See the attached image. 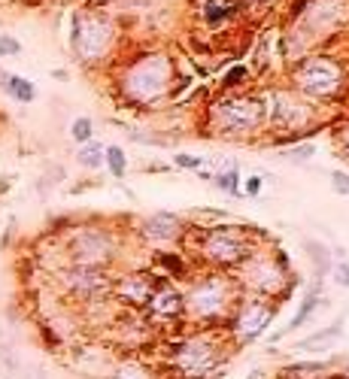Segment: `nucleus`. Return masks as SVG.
Instances as JSON below:
<instances>
[{
    "instance_id": "nucleus-2",
    "label": "nucleus",
    "mask_w": 349,
    "mask_h": 379,
    "mask_svg": "<svg viewBox=\"0 0 349 379\" xmlns=\"http://www.w3.org/2000/svg\"><path fill=\"white\" fill-rule=\"evenodd\" d=\"M167 79H171L167 58L155 55V58H146L140 64H134V67L125 73L122 89H125V94H128L131 101L146 103V101H155V97L167 89Z\"/></svg>"
},
{
    "instance_id": "nucleus-22",
    "label": "nucleus",
    "mask_w": 349,
    "mask_h": 379,
    "mask_svg": "<svg viewBox=\"0 0 349 379\" xmlns=\"http://www.w3.org/2000/svg\"><path fill=\"white\" fill-rule=\"evenodd\" d=\"M216 182H219V188H222V191L234 194V191H237V186H240V179H237V167H228L225 173H219Z\"/></svg>"
},
{
    "instance_id": "nucleus-18",
    "label": "nucleus",
    "mask_w": 349,
    "mask_h": 379,
    "mask_svg": "<svg viewBox=\"0 0 349 379\" xmlns=\"http://www.w3.org/2000/svg\"><path fill=\"white\" fill-rule=\"evenodd\" d=\"M316 303H319V295H316V291H310V295H307V298H304V303H301V310H298V312H294V319L289 322V328H292V331H294V328H301V324H304L307 319H310V316H313Z\"/></svg>"
},
{
    "instance_id": "nucleus-8",
    "label": "nucleus",
    "mask_w": 349,
    "mask_h": 379,
    "mask_svg": "<svg viewBox=\"0 0 349 379\" xmlns=\"http://www.w3.org/2000/svg\"><path fill=\"white\" fill-rule=\"evenodd\" d=\"M204 252H207V258H213L216 264H237L246 258L249 243L240 231H234V227H219V231L207 234Z\"/></svg>"
},
{
    "instance_id": "nucleus-15",
    "label": "nucleus",
    "mask_w": 349,
    "mask_h": 379,
    "mask_svg": "<svg viewBox=\"0 0 349 379\" xmlns=\"http://www.w3.org/2000/svg\"><path fill=\"white\" fill-rule=\"evenodd\" d=\"M341 322H334L331 328H322V331H316V334H310V337H304L301 343H298V349H307V352H319V349H328L334 340H341Z\"/></svg>"
},
{
    "instance_id": "nucleus-17",
    "label": "nucleus",
    "mask_w": 349,
    "mask_h": 379,
    "mask_svg": "<svg viewBox=\"0 0 349 379\" xmlns=\"http://www.w3.org/2000/svg\"><path fill=\"white\" fill-rule=\"evenodd\" d=\"M103 161H107V167L115 179L125 176V170H128V161H125V152L122 146H107V152H103Z\"/></svg>"
},
{
    "instance_id": "nucleus-21",
    "label": "nucleus",
    "mask_w": 349,
    "mask_h": 379,
    "mask_svg": "<svg viewBox=\"0 0 349 379\" xmlns=\"http://www.w3.org/2000/svg\"><path fill=\"white\" fill-rule=\"evenodd\" d=\"M22 55V43L9 34H0V58H16Z\"/></svg>"
},
{
    "instance_id": "nucleus-11",
    "label": "nucleus",
    "mask_w": 349,
    "mask_h": 379,
    "mask_svg": "<svg viewBox=\"0 0 349 379\" xmlns=\"http://www.w3.org/2000/svg\"><path fill=\"white\" fill-rule=\"evenodd\" d=\"M282 283V273H280V267L277 264H270V261H264V258H256L249 267V285L252 288H258V291H273Z\"/></svg>"
},
{
    "instance_id": "nucleus-3",
    "label": "nucleus",
    "mask_w": 349,
    "mask_h": 379,
    "mask_svg": "<svg viewBox=\"0 0 349 379\" xmlns=\"http://www.w3.org/2000/svg\"><path fill=\"white\" fill-rule=\"evenodd\" d=\"M113 252H115V240L107 231H98V227H79V231H73V237H70L73 264L101 267L103 261H110Z\"/></svg>"
},
{
    "instance_id": "nucleus-7",
    "label": "nucleus",
    "mask_w": 349,
    "mask_h": 379,
    "mask_svg": "<svg viewBox=\"0 0 349 379\" xmlns=\"http://www.w3.org/2000/svg\"><path fill=\"white\" fill-rule=\"evenodd\" d=\"M228 298H231V288L225 279L207 276L188 291V307H192L198 316H219V312L228 310Z\"/></svg>"
},
{
    "instance_id": "nucleus-12",
    "label": "nucleus",
    "mask_w": 349,
    "mask_h": 379,
    "mask_svg": "<svg viewBox=\"0 0 349 379\" xmlns=\"http://www.w3.org/2000/svg\"><path fill=\"white\" fill-rule=\"evenodd\" d=\"M179 215H173V213H158V215H152L149 222H146V237L149 240H173L176 237V231H179Z\"/></svg>"
},
{
    "instance_id": "nucleus-10",
    "label": "nucleus",
    "mask_w": 349,
    "mask_h": 379,
    "mask_svg": "<svg viewBox=\"0 0 349 379\" xmlns=\"http://www.w3.org/2000/svg\"><path fill=\"white\" fill-rule=\"evenodd\" d=\"M64 288L76 298H98L101 291L110 288V279L101 267H88V264H73L70 270H64Z\"/></svg>"
},
{
    "instance_id": "nucleus-25",
    "label": "nucleus",
    "mask_w": 349,
    "mask_h": 379,
    "mask_svg": "<svg viewBox=\"0 0 349 379\" xmlns=\"http://www.w3.org/2000/svg\"><path fill=\"white\" fill-rule=\"evenodd\" d=\"M243 76H246V70H243V67H234V70H231V73L225 76V89H231V85H237V82L243 79Z\"/></svg>"
},
{
    "instance_id": "nucleus-30",
    "label": "nucleus",
    "mask_w": 349,
    "mask_h": 379,
    "mask_svg": "<svg viewBox=\"0 0 349 379\" xmlns=\"http://www.w3.org/2000/svg\"><path fill=\"white\" fill-rule=\"evenodd\" d=\"M331 379H346V376H331Z\"/></svg>"
},
{
    "instance_id": "nucleus-14",
    "label": "nucleus",
    "mask_w": 349,
    "mask_h": 379,
    "mask_svg": "<svg viewBox=\"0 0 349 379\" xmlns=\"http://www.w3.org/2000/svg\"><path fill=\"white\" fill-rule=\"evenodd\" d=\"M149 303H152V312H155V316H161V319L179 316V312H183V307H185L183 295H179V291H173V288H161L155 298H149Z\"/></svg>"
},
{
    "instance_id": "nucleus-28",
    "label": "nucleus",
    "mask_w": 349,
    "mask_h": 379,
    "mask_svg": "<svg viewBox=\"0 0 349 379\" xmlns=\"http://www.w3.org/2000/svg\"><path fill=\"white\" fill-rule=\"evenodd\" d=\"M246 379H268V376H264L261 370H249V376H246Z\"/></svg>"
},
{
    "instance_id": "nucleus-27",
    "label": "nucleus",
    "mask_w": 349,
    "mask_h": 379,
    "mask_svg": "<svg viewBox=\"0 0 349 379\" xmlns=\"http://www.w3.org/2000/svg\"><path fill=\"white\" fill-rule=\"evenodd\" d=\"M258 191H261V179H258V176L246 179V194H258Z\"/></svg>"
},
{
    "instance_id": "nucleus-13",
    "label": "nucleus",
    "mask_w": 349,
    "mask_h": 379,
    "mask_svg": "<svg viewBox=\"0 0 349 379\" xmlns=\"http://www.w3.org/2000/svg\"><path fill=\"white\" fill-rule=\"evenodd\" d=\"M0 85H4V91L18 103H34L37 101L34 82H28V79H22V76H16V73H0Z\"/></svg>"
},
{
    "instance_id": "nucleus-26",
    "label": "nucleus",
    "mask_w": 349,
    "mask_h": 379,
    "mask_svg": "<svg viewBox=\"0 0 349 379\" xmlns=\"http://www.w3.org/2000/svg\"><path fill=\"white\" fill-rule=\"evenodd\" d=\"M334 279H337L341 285H349V267H346V264H337V267H334Z\"/></svg>"
},
{
    "instance_id": "nucleus-9",
    "label": "nucleus",
    "mask_w": 349,
    "mask_h": 379,
    "mask_svg": "<svg viewBox=\"0 0 349 379\" xmlns=\"http://www.w3.org/2000/svg\"><path fill=\"white\" fill-rule=\"evenodd\" d=\"M273 322V307L268 300H249L243 303L240 312H237V322H234V334L240 343H252L258 340L268 324Z\"/></svg>"
},
{
    "instance_id": "nucleus-20",
    "label": "nucleus",
    "mask_w": 349,
    "mask_h": 379,
    "mask_svg": "<svg viewBox=\"0 0 349 379\" xmlns=\"http://www.w3.org/2000/svg\"><path fill=\"white\" fill-rule=\"evenodd\" d=\"M91 134H94V125H91V118H86V115H79L76 122L70 125V137L76 140L79 146H82V143H88V140H91Z\"/></svg>"
},
{
    "instance_id": "nucleus-23",
    "label": "nucleus",
    "mask_w": 349,
    "mask_h": 379,
    "mask_svg": "<svg viewBox=\"0 0 349 379\" xmlns=\"http://www.w3.org/2000/svg\"><path fill=\"white\" fill-rule=\"evenodd\" d=\"M200 164H204V158H198V155H176V167H183V170H198Z\"/></svg>"
},
{
    "instance_id": "nucleus-5",
    "label": "nucleus",
    "mask_w": 349,
    "mask_h": 379,
    "mask_svg": "<svg viewBox=\"0 0 349 379\" xmlns=\"http://www.w3.org/2000/svg\"><path fill=\"white\" fill-rule=\"evenodd\" d=\"M173 361H176V367H179V370H183L185 376H204V373H210V370L216 367L219 349H216V346L210 343L207 337H192V340H185V343L176 349Z\"/></svg>"
},
{
    "instance_id": "nucleus-16",
    "label": "nucleus",
    "mask_w": 349,
    "mask_h": 379,
    "mask_svg": "<svg viewBox=\"0 0 349 379\" xmlns=\"http://www.w3.org/2000/svg\"><path fill=\"white\" fill-rule=\"evenodd\" d=\"M103 152H107V149H103V146L98 143V140H88V143H82V146H79L76 161H79L82 167H88V170H98V167L103 164Z\"/></svg>"
},
{
    "instance_id": "nucleus-29",
    "label": "nucleus",
    "mask_w": 349,
    "mask_h": 379,
    "mask_svg": "<svg viewBox=\"0 0 349 379\" xmlns=\"http://www.w3.org/2000/svg\"><path fill=\"white\" fill-rule=\"evenodd\" d=\"M6 188H9V179H0V194H4Z\"/></svg>"
},
{
    "instance_id": "nucleus-6",
    "label": "nucleus",
    "mask_w": 349,
    "mask_h": 379,
    "mask_svg": "<svg viewBox=\"0 0 349 379\" xmlns=\"http://www.w3.org/2000/svg\"><path fill=\"white\" fill-rule=\"evenodd\" d=\"M258 118H261V103L249 101V97H234V101H225L216 106V122L228 134L249 131V128L258 125Z\"/></svg>"
},
{
    "instance_id": "nucleus-1",
    "label": "nucleus",
    "mask_w": 349,
    "mask_h": 379,
    "mask_svg": "<svg viewBox=\"0 0 349 379\" xmlns=\"http://www.w3.org/2000/svg\"><path fill=\"white\" fill-rule=\"evenodd\" d=\"M113 25L107 18H101L98 13H76L73 16V52L86 61L98 64L110 55L113 49Z\"/></svg>"
},
{
    "instance_id": "nucleus-19",
    "label": "nucleus",
    "mask_w": 349,
    "mask_h": 379,
    "mask_svg": "<svg viewBox=\"0 0 349 379\" xmlns=\"http://www.w3.org/2000/svg\"><path fill=\"white\" fill-rule=\"evenodd\" d=\"M234 4H231V0H213V4H210L207 9H204V16H207V21H222V18H228V16H234Z\"/></svg>"
},
{
    "instance_id": "nucleus-4",
    "label": "nucleus",
    "mask_w": 349,
    "mask_h": 379,
    "mask_svg": "<svg viewBox=\"0 0 349 379\" xmlns=\"http://www.w3.org/2000/svg\"><path fill=\"white\" fill-rule=\"evenodd\" d=\"M298 89L304 94H313V97H325V94H334L341 91V82H343V73L334 61L328 58H313V61H304L298 67Z\"/></svg>"
},
{
    "instance_id": "nucleus-24",
    "label": "nucleus",
    "mask_w": 349,
    "mask_h": 379,
    "mask_svg": "<svg viewBox=\"0 0 349 379\" xmlns=\"http://www.w3.org/2000/svg\"><path fill=\"white\" fill-rule=\"evenodd\" d=\"M331 182H334V188L341 191V194H349V173L334 170V173H331Z\"/></svg>"
}]
</instances>
